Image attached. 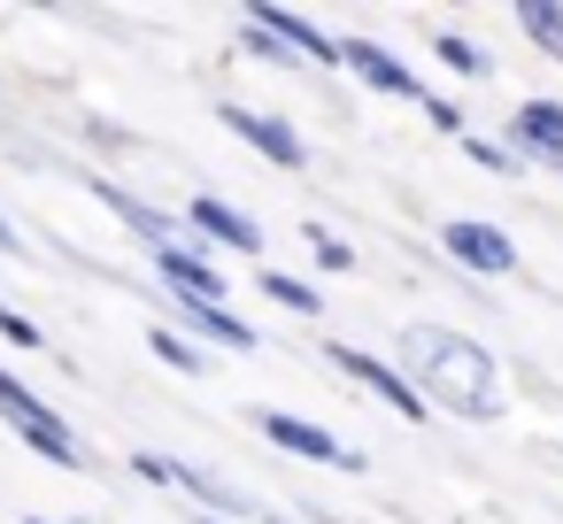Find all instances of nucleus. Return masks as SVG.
<instances>
[{"label": "nucleus", "mask_w": 563, "mask_h": 524, "mask_svg": "<svg viewBox=\"0 0 563 524\" xmlns=\"http://www.w3.org/2000/svg\"><path fill=\"white\" fill-rule=\"evenodd\" d=\"M394 370L409 378V393L432 409H455V416H501V370H494V355L478 347V339H463V332H440V324H409L401 339H394Z\"/></svg>", "instance_id": "nucleus-1"}, {"label": "nucleus", "mask_w": 563, "mask_h": 524, "mask_svg": "<svg viewBox=\"0 0 563 524\" xmlns=\"http://www.w3.org/2000/svg\"><path fill=\"white\" fill-rule=\"evenodd\" d=\"M0 416H9V424H16V439H24V447H40L47 462H63V470H78V462H86L78 432H70V424H63V416L24 386V378H9V370H0Z\"/></svg>", "instance_id": "nucleus-2"}, {"label": "nucleus", "mask_w": 563, "mask_h": 524, "mask_svg": "<svg viewBox=\"0 0 563 524\" xmlns=\"http://www.w3.org/2000/svg\"><path fill=\"white\" fill-rule=\"evenodd\" d=\"M271 447H286V455H301V462H332V470H363V455L347 447V439H332L324 424H309V416H294V409H255L247 416Z\"/></svg>", "instance_id": "nucleus-3"}, {"label": "nucleus", "mask_w": 563, "mask_h": 524, "mask_svg": "<svg viewBox=\"0 0 563 524\" xmlns=\"http://www.w3.org/2000/svg\"><path fill=\"white\" fill-rule=\"evenodd\" d=\"M324 363H332V370H347L363 393H378L401 424H424V401L409 393V378H401L394 363H378V355H363V347H347V339H332V347H324Z\"/></svg>", "instance_id": "nucleus-4"}, {"label": "nucleus", "mask_w": 563, "mask_h": 524, "mask_svg": "<svg viewBox=\"0 0 563 524\" xmlns=\"http://www.w3.org/2000/svg\"><path fill=\"white\" fill-rule=\"evenodd\" d=\"M440 247H448L463 270H478V278H509V270H517V239H509L501 224H486V216H455V224L440 232Z\"/></svg>", "instance_id": "nucleus-5"}, {"label": "nucleus", "mask_w": 563, "mask_h": 524, "mask_svg": "<svg viewBox=\"0 0 563 524\" xmlns=\"http://www.w3.org/2000/svg\"><path fill=\"white\" fill-rule=\"evenodd\" d=\"M217 116H224V124H232V132L255 147V155H271L278 170H309V140H301L286 116H263V109H240V101H224Z\"/></svg>", "instance_id": "nucleus-6"}, {"label": "nucleus", "mask_w": 563, "mask_h": 524, "mask_svg": "<svg viewBox=\"0 0 563 524\" xmlns=\"http://www.w3.org/2000/svg\"><path fill=\"white\" fill-rule=\"evenodd\" d=\"M132 470L155 478V486H178L186 501H209V509H224V516H247V493H240V486H217L209 470H194V462H178V455H147V447H140Z\"/></svg>", "instance_id": "nucleus-7"}, {"label": "nucleus", "mask_w": 563, "mask_h": 524, "mask_svg": "<svg viewBox=\"0 0 563 524\" xmlns=\"http://www.w3.org/2000/svg\"><path fill=\"white\" fill-rule=\"evenodd\" d=\"M517 163H563V101H525L501 140Z\"/></svg>", "instance_id": "nucleus-8"}, {"label": "nucleus", "mask_w": 563, "mask_h": 524, "mask_svg": "<svg viewBox=\"0 0 563 524\" xmlns=\"http://www.w3.org/2000/svg\"><path fill=\"white\" fill-rule=\"evenodd\" d=\"M155 278L178 293V301H224V270L209 255H194L186 239L178 247H155Z\"/></svg>", "instance_id": "nucleus-9"}, {"label": "nucleus", "mask_w": 563, "mask_h": 524, "mask_svg": "<svg viewBox=\"0 0 563 524\" xmlns=\"http://www.w3.org/2000/svg\"><path fill=\"white\" fill-rule=\"evenodd\" d=\"M340 63L371 86V93H394V101H417V70L401 63V55H386V47H371V40H340Z\"/></svg>", "instance_id": "nucleus-10"}, {"label": "nucleus", "mask_w": 563, "mask_h": 524, "mask_svg": "<svg viewBox=\"0 0 563 524\" xmlns=\"http://www.w3.org/2000/svg\"><path fill=\"white\" fill-rule=\"evenodd\" d=\"M186 224H194L201 239H217V247H240V255H263V224H255L247 209H232V201H209V193H201V201L186 209Z\"/></svg>", "instance_id": "nucleus-11"}, {"label": "nucleus", "mask_w": 563, "mask_h": 524, "mask_svg": "<svg viewBox=\"0 0 563 524\" xmlns=\"http://www.w3.org/2000/svg\"><path fill=\"white\" fill-rule=\"evenodd\" d=\"M247 24L271 32L278 47H301L309 63H340V40H324V32H317L309 16H294V9H247ZM301 55H294V63H301Z\"/></svg>", "instance_id": "nucleus-12"}, {"label": "nucleus", "mask_w": 563, "mask_h": 524, "mask_svg": "<svg viewBox=\"0 0 563 524\" xmlns=\"http://www.w3.org/2000/svg\"><path fill=\"white\" fill-rule=\"evenodd\" d=\"M93 193H101V201H109V209H117V216H124L140 239H147V247H178V239H186V232H178V216L147 209L140 193H124V186H109V178H93Z\"/></svg>", "instance_id": "nucleus-13"}, {"label": "nucleus", "mask_w": 563, "mask_h": 524, "mask_svg": "<svg viewBox=\"0 0 563 524\" xmlns=\"http://www.w3.org/2000/svg\"><path fill=\"white\" fill-rule=\"evenodd\" d=\"M178 316H186L209 347H232V355H247V347H255V324H247V316H232L224 301H178Z\"/></svg>", "instance_id": "nucleus-14"}, {"label": "nucleus", "mask_w": 563, "mask_h": 524, "mask_svg": "<svg viewBox=\"0 0 563 524\" xmlns=\"http://www.w3.org/2000/svg\"><path fill=\"white\" fill-rule=\"evenodd\" d=\"M255 286H263V301H278V309H294V316H317V309H324L309 278H286V270H271V263H263V278H255Z\"/></svg>", "instance_id": "nucleus-15"}, {"label": "nucleus", "mask_w": 563, "mask_h": 524, "mask_svg": "<svg viewBox=\"0 0 563 524\" xmlns=\"http://www.w3.org/2000/svg\"><path fill=\"white\" fill-rule=\"evenodd\" d=\"M432 55H440V70H455V78H486L494 70V55H478L471 40H455V32H440L432 40Z\"/></svg>", "instance_id": "nucleus-16"}, {"label": "nucleus", "mask_w": 563, "mask_h": 524, "mask_svg": "<svg viewBox=\"0 0 563 524\" xmlns=\"http://www.w3.org/2000/svg\"><path fill=\"white\" fill-rule=\"evenodd\" d=\"M517 32H525V40H540V47L563 63V9H540V0H532V9H517Z\"/></svg>", "instance_id": "nucleus-17"}, {"label": "nucleus", "mask_w": 563, "mask_h": 524, "mask_svg": "<svg viewBox=\"0 0 563 524\" xmlns=\"http://www.w3.org/2000/svg\"><path fill=\"white\" fill-rule=\"evenodd\" d=\"M147 347H155V355H163L170 370H186V378H194V370H209V355H201L194 339H178V332H163V324L147 332Z\"/></svg>", "instance_id": "nucleus-18"}, {"label": "nucleus", "mask_w": 563, "mask_h": 524, "mask_svg": "<svg viewBox=\"0 0 563 524\" xmlns=\"http://www.w3.org/2000/svg\"><path fill=\"white\" fill-rule=\"evenodd\" d=\"M301 239H309V263H317V270H355V247H347V239H332L324 224H309Z\"/></svg>", "instance_id": "nucleus-19"}, {"label": "nucleus", "mask_w": 563, "mask_h": 524, "mask_svg": "<svg viewBox=\"0 0 563 524\" xmlns=\"http://www.w3.org/2000/svg\"><path fill=\"white\" fill-rule=\"evenodd\" d=\"M463 155H471V163H486V170H501V178H517V170H525L501 140H471V132H463Z\"/></svg>", "instance_id": "nucleus-20"}, {"label": "nucleus", "mask_w": 563, "mask_h": 524, "mask_svg": "<svg viewBox=\"0 0 563 524\" xmlns=\"http://www.w3.org/2000/svg\"><path fill=\"white\" fill-rule=\"evenodd\" d=\"M0 332H9L16 347H40V324H32V316H16L9 301H0Z\"/></svg>", "instance_id": "nucleus-21"}, {"label": "nucleus", "mask_w": 563, "mask_h": 524, "mask_svg": "<svg viewBox=\"0 0 563 524\" xmlns=\"http://www.w3.org/2000/svg\"><path fill=\"white\" fill-rule=\"evenodd\" d=\"M247 55H255V63H294V55H286L271 32H255V24H247Z\"/></svg>", "instance_id": "nucleus-22"}, {"label": "nucleus", "mask_w": 563, "mask_h": 524, "mask_svg": "<svg viewBox=\"0 0 563 524\" xmlns=\"http://www.w3.org/2000/svg\"><path fill=\"white\" fill-rule=\"evenodd\" d=\"M424 116H432L440 132H455V140H463V109H455V101H424Z\"/></svg>", "instance_id": "nucleus-23"}, {"label": "nucleus", "mask_w": 563, "mask_h": 524, "mask_svg": "<svg viewBox=\"0 0 563 524\" xmlns=\"http://www.w3.org/2000/svg\"><path fill=\"white\" fill-rule=\"evenodd\" d=\"M0 255H24V239H16V224L0 216Z\"/></svg>", "instance_id": "nucleus-24"}, {"label": "nucleus", "mask_w": 563, "mask_h": 524, "mask_svg": "<svg viewBox=\"0 0 563 524\" xmlns=\"http://www.w3.org/2000/svg\"><path fill=\"white\" fill-rule=\"evenodd\" d=\"M32 524H55V516H32Z\"/></svg>", "instance_id": "nucleus-25"}]
</instances>
